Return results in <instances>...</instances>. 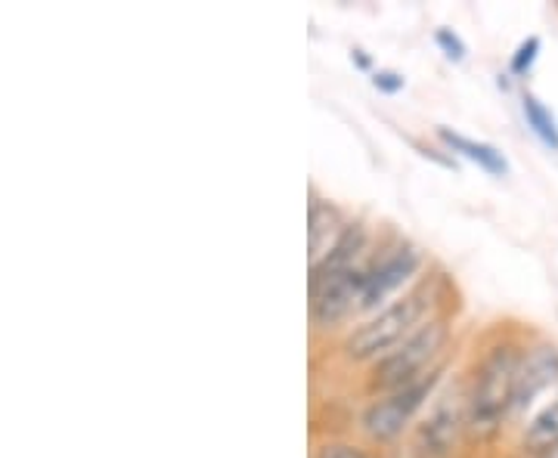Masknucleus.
<instances>
[{
  "label": "nucleus",
  "instance_id": "obj_1",
  "mask_svg": "<svg viewBox=\"0 0 558 458\" xmlns=\"http://www.w3.org/2000/svg\"><path fill=\"white\" fill-rule=\"evenodd\" d=\"M521 359L524 357L515 347L502 344V347H494L478 366L475 384L465 394L469 397V428L478 437L494 434L502 419L512 416L515 394H519Z\"/></svg>",
  "mask_w": 558,
  "mask_h": 458
},
{
  "label": "nucleus",
  "instance_id": "obj_2",
  "mask_svg": "<svg viewBox=\"0 0 558 458\" xmlns=\"http://www.w3.org/2000/svg\"><path fill=\"white\" fill-rule=\"evenodd\" d=\"M435 304V288L432 285H418L413 292H407L403 298L395 304H388L379 317H373L369 322H363L357 332L348 338L344 350L351 359H376L391 354L398 344L416 335L418 329L425 325L422 319L428 317Z\"/></svg>",
  "mask_w": 558,
  "mask_h": 458
},
{
  "label": "nucleus",
  "instance_id": "obj_3",
  "mask_svg": "<svg viewBox=\"0 0 558 458\" xmlns=\"http://www.w3.org/2000/svg\"><path fill=\"white\" fill-rule=\"evenodd\" d=\"M444 344H447V322L444 319H428L416 335H410L391 354H385L376 362L373 387L388 394V391H398L403 384H413L422 375H428L432 369H438L432 362L440 357Z\"/></svg>",
  "mask_w": 558,
  "mask_h": 458
},
{
  "label": "nucleus",
  "instance_id": "obj_4",
  "mask_svg": "<svg viewBox=\"0 0 558 458\" xmlns=\"http://www.w3.org/2000/svg\"><path fill=\"white\" fill-rule=\"evenodd\" d=\"M440 379V369H432L428 375H422L413 384H403L398 391H388L385 397L366 406L363 412V431L379 443H388L403 434V428L425 406V399L432 397L435 384Z\"/></svg>",
  "mask_w": 558,
  "mask_h": 458
},
{
  "label": "nucleus",
  "instance_id": "obj_5",
  "mask_svg": "<svg viewBox=\"0 0 558 458\" xmlns=\"http://www.w3.org/2000/svg\"><path fill=\"white\" fill-rule=\"evenodd\" d=\"M369 267H373V260L366 258L351 270L311 280V319H314V325L326 329V325H336L344 317L357 313Z\"/></svg>",
  "mask_w": 558,
  "mask_h": 458
},
{
  "label": "nucleus",
  "instance_id": "obj_6",
  "mask_svg": "<svg viewBox=\"0 0 558 458\" xmlns=\"http://www.w3.org/2000/svg\"><path fill=\"white\" fill-rule=\"evenodd\" d=\"M422 267V251L416 245H398L379 260H373L366 282H363V295H360L357 310H376L385 300L398 292L400 285L413 280Z\"/></svg>",
  "mask_w": 558,
  "mask_h": 458
},
{
  "label": "nucleus",
  "instance_id": "obj_7",
  "mask_svg": "<svg viewBox=\"0 0 558 458\" xmlns=\"http://www.w3.org/2000/svg\"><path fill=\"white\" fill-rule=\"evenodd\" d=\"M462 424H469V397H459V394H447L440 397L432 412L425 416L422 428H418V440L428 453L444 456L453 449V443L459 440Z\"/></svg>",
  "mask_w": 558,
  "mask_h": 458
},
{
  "label": "nucleus",
  "instance_id": "obj_8",
  "mask_svg": "<svg viewBox=\"0 0 558 458\" xmlns=\"http://www.w3.org/2000/svg\"><path fill=\"white\" fill-rule=\"evenodd\" d=\"M553 384H558V350L556 347H534L521 359L519 394H515V409L512 416H524L539 394H546Z\"/></svg>",
  "mask_w": 558,
  "mask_h": 458
},
{
  "label": "nucleus",
  "instance_id": "obj_9",
  "mask_svg": "<svg viewBox=\"0 0 558 458\" xmlns=\"http://www.w3.org/2000/svg\"><path fill=\"white\" fill-rule=\"evenodd\" d=\"M307 242H311V273L323 267L329 255L336 251V245L344 236V230L351 223H344L341 214L329 205V201H319L317 196L311 199V214H307Z\"/></svg>",
  "mask_w": 558,
  "mask_h": 458
},
{
  "label": "nucleus",
  "instance_id": "obj_10",
  "mask_svg": "<svg viewBox=\"0 0 558 458\" xmlns=\"http://www.w3.org/2000/svg\"><path fill=\"white\" fill-rule=\"evenodd\" d=\"M438 137L453 152H459L462 159L475 161L481 171H487L490 177H506L509 174V161L506 156L499 152L497 146H490V143H478V140H469V137H462L457 131H450V127H438Z\"/></svg>",
  "mask_w": 558,
  "mask_h": 458
},
{
  "label": "nucleus",
  "instance_id": "obj_11",
  "mask_svg": "<svg viewBox=\"0 0 558 458\" xmlns=\"http://www.w3.org/2000/svg\"><path fill=\"white\" fill-rule=\"evenodd\" d=\"M521 112H524V121H527V127L534 131V137H537L543 146H549L553 152H558V121L556 115L543 106V102L534 97V94H527L524 100H521Z\"/></svg>",
  "mask_w": 558,
  "mask_h": 458
},
{
  "label": "nucleus",
  "instance_id": "obj_12",
  "mask_svg": "<svg viewBox=\"0 0 558 458\" xmlns=\"http://www.w3.org/2000/svg\"><path fill=\"white\" fill-rule=\"evenodd\" d=\"M556 443H558V394L549 406H543V409H539L537 419H531L527 431H524V446H531V449L546 453V449H549V446H556Z\"/></svg>",
  "mask_w": 558,
  "mask_h": 458
},
{
  "label": "nucleus",
  "instance_id": "obj_13",
  "mask_svg": "<svg viewBox=\"0 0 558 458\" xmlns=\"http://www.w3.org/2000/svg\"><path fill=\"white\" fill-rule=\"evenodd\" d=\"M539 38L537 35H531L527 40H521L519 44V50L512 53V62H509V69H512V75H519V78H524L527 72H531V65L537 62L539 57Z\"/></svg>",
  "mask_w": 558,
  "mask_h": 458
},
{
  "label": "nucleus",
  "instance_id": "obj_14",
  "mask_svg": "<svg viewBox=\"0 0 558 458\" xmlns=\"http://www.w3.org/2000/svg\"><path fill=\"white\" fill-rule=\"evenodd\" d=\"M435 40H438V47L444 50V57L453 62L465 60V44L459 38L457 32H450V28H438L435 32Z\"/></svg>",
  "mask_w": 558,
  "mask_h": 458
},
{
  "label": "nucleus",
  "instance_id": "obj_15",
  "mask_svg": "<svg viewBox=\"0 0 558 458\" xmlns=\"http://www.w3.org/2000/svg\"><path fill=\"white\" fill-rule=\"evenodd\" d=\"M373 87H376L379 94L395 97V94L403 90V75H398V72H376V75H373Z\"/></svg>",
  "mask_w": 558,
  "mask_h": 458
},
{
  "label": "nucleus",
  "instance_id": "obj_16",
  "mask_svg": "<svg viewBox=\"0 0 558 458\" xmlns=\"http://www.w3.org/2000/svg\"><path fill=\"white\" fill-rule=\"evenodd\" d=\"M317 458H366L360 449L354 446H348V443H329V446H323L317 453Z\"/></svg>",
  "mask_w": 558,
  "mask_h": 458
},
{
  "label": "nucleus",
  "instance_id": "obj_17",
  "mask_svg": "<svg viewBox=\"0 0 558 458\" xmlns=\"http://www.w3.org/2000/svg\"><path fill=\"white\" fill-rule=\"evenodd\" d=\"M351 60H354L357 69H369V60H366V53H363V50H354V53H351Z\"/></svg>",
  "mask_w": 558,
  "mask_h": 458
},
{
  "label": "nucleus",
  "instance_id": "obj_18",
  "mask_svg": "<svg viewBox=\"0 0 558 458\" xmlns=\"http://www.w3.org/2000/svg\"><path fill=\"white\" fill-rule=\"evenodd\" d=\"M539 458H558V443L556 446H549V449H546V453H543Z\"/></svg>",
  "mask_w": 558,
  "mask_h": 458
}]
</instances>
